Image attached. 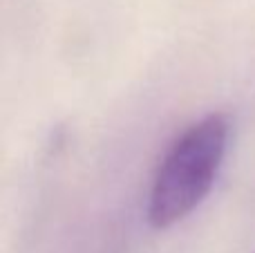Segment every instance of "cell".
I'll list each match as a JSON object with an SVG mask.
<instances>
[{
  "mask_svg": "<svg viewBox=\"0 0 255 253\" xmlns=\"http://www.w3.org/2000/svg\"><path fill=\"white\" fill-rule=\"evenodd\" d=\"M229 132V119L213 112L170 143L150 186L145 209L150 227L159 231L175 227L206 200L224 161Z\"/></svg>",
  "mask_w": 255,
  "mask_h": 253,
  "instance_id": "6da1fadb",
  "label": "cell"
}]
</instances>
